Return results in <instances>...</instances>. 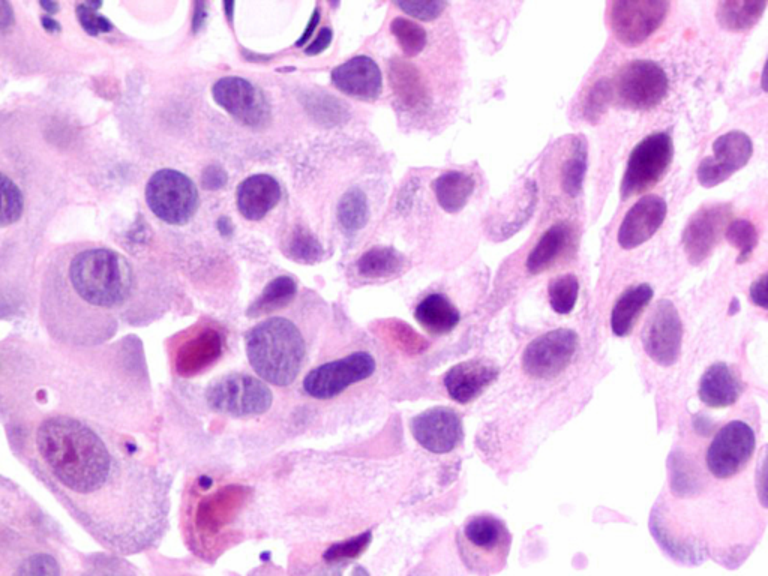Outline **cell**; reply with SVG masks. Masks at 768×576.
I'll list each match as a JSON object with an SVG mask.
<instances>
[{
  "mask_svg": "<svg viewBox=\"0 0 768 576\" xmlns=\"http://www.w3.org/2000/svg\"><path fill=\"white\" fill-rule=\"evenodd\" d=\"M683 323L669 300H660L642 330L645 353L662 366H671L680 356Z\"/></svg>",
  "mask_w": 768,
  "mask_h": 576,
  "instance_id": "obj_14",
  "label": "cell"
},
{
  "mask_svg": "<svg viewBox=\"0 0 768 576\" xmlns=\"http://www.w3.org/2000/svg\"><path fill=\"white\" fill-rule=\"evenodd\" d=\"M369 218L368 198L359 188L350 189L342 195L338 204V221L345 234L351 236L365 227Z\"/></svg>",
  "mask_w": 768,
  "mask_h": 576,
  "instance_id": "obj_32",
  "label": "cell"
},
{
  "mask_svg": "<svg viewBox=\"0 0 768 576\" xmlns=\"http://www.w3.org/2000/svg\"><path fill=\"white\" fill-rule=\"evenodd\" d=\"M222 353V338L212 329L203 330L188 339L176 354V371L185 377L198 374L216 362Z\"/></svg>",
  "mask_w": 768,
  "mask_h": 576,
  "instance_id": "obj_22",
  "label": "cell"
},
{
  "mask_svg": "<svg viewBox=\"0 0 768 576\" xmlns=\"http://www.w3.org/2000/svg\"><path fill=\"white\" fill-rule=\"evenodd\" d=\"M246 356L258 377L273 386H290L305 359L299 327L284 317H270L246 333Z\"/></svg>",
  "mask_w": 768,
  "mask_h": 576,
  "instance_id": "obj_3",
  "label": "cell"
},
{
  "mask_svg": "<svg viewBox=\"0 0 768 576\" xmlns=\"http://www.w3.org/2000/svg\"><path fill=\"white\" fill-rule=\"evenodd\" d=\"M731 216L729 204H711L690 218L683 231V248L690 263L701 264L710 257Z\"/></svg>",
  "mask_w": 768,
  "mask_h": 576,
  "instance_id": "obj_16",
  "label": "cell"
},
{
  "mask_svg": "<svg viewBox=\"0 0 768 576\" xmlns=\"http://www.w3.org/2000/svg\"><path fill=\"white\" fill-rule=\"evenodd\" d=\"M467 543V566L482 576L503 569L510 546L506 525L495 516L480 515L471 518L462 530Z\"/></svg>",
  "mask_w": 768,
  "mask_h": 576,
  "instance_id": "obj_7",
  "label": "cell"
},
{
  "mask_svg": "<svg viewBox=\"0 0 768 576\" xmlns=\"http://www.w3.org/2000/svg\"><path fill=\"white\" fill-rule=\"evenodd\" d=\"M725 236L726 240L738 249L737 263H744V261L749 260L750 255L758 245V233H756L755 225L746 219H737V221L729 224L726 227Z\"/></svg>",
  "mask_w": 768,
  "mask_h": 576,
  "instance_id": "obj_38",
  "label": "cell"
},
{
  "mask_svg": "<svg viewBox=\"0 0 768 576\" xmlns=\"http://www.w3.org/2000/svg\"><path fill=\"white\" fill-rule=\"evenodd\" d=\"M752 140L744 132H726L713 143V156H708L699 164V183L705 188H713L737 173L749 162L752 156Z\"/></svg>",
  "mask_w": 768,
  "mask_h": 576,
  "instance_id": "obj_15",
  "label": "cell"
},
{
  "mask_svg": "<svg viewBox=\"0 0 768 576\" xmlns=\"http://www.w3.org/2000/svg\"><path fill=\"white\" fill-rule=\"evenodd\" d=\"M150 389L134 342L92 348L0 342V426L12 456L116 554L158 542L167 480L143 437Z\"/></svg>",
  "mask_w": 768,
  "mask_h": 576,
  "instance_id": "obj_1",
  "label": "cell"
},
{
  "mask_svg": "<svg viewBox=\"0 0 768 576\" xmlns=\"http://www.w3.org/2000/svg\"><path fill=\"white\" fill-rule=\"evenodd\" d=\"M405 258L389 246H375L366 251L357 261V272L368 279L390 278L398 275L404 267Z\"/></svg>",
  "mask_w": 768,
  "mask_h": 576,
  "instance_id": "obj_30",
  "label": "cell"
},
{
  "mask_svg": "<svg viewBox=\"0 0 768 576\" xmlns=\"http://www.w3.org/2000/svg\"><path fill=\"white\" fill-rule=\"evenodd\" d=\"M287 255L297 263L315 264L323 258L324 249L314 234L297 227L288 239Z\"/></svg>",
  "mask_w": 768,
  "mask_h": 576,
  "instance_id": "obj_35",
  "label": "cell"
},
{
  "mask_svg": "<svg viewBox=\"0 0 768 576\" xmlns=\"http://www.w3.org/2000/svg\"><path fill=\"white\" fill-rule=\"evenodd\" d=\"M750 297L756 305L767 308V276L762 275L758 281L753 282L752 288H750Z\"/></svg>",
  "mask_w": 768,
  "mask_h": 576,
  "instance_id": "obj_46",
  "label": "cell"
},
{
  "mask_svg": "<svg viewBox=\"0 0 768 576\" xmlns=\"http://www.w3.org/2000/svg\"><path fill=\"white\" fill-rule=\"evenodd\" d=\"M134 293V270L123 255L104 246H77L48 266L39 318L54 344L101 347L116 335Z\"/></svg>",
  "mask_w": 768,
  "mask_h": 576,
  "instance_id": "obj_2",
  "label": "cell"
},
{
  "mask_svg": "<svg viewBox=\"0 0 768 576\" xmlns=\"http://www.w3.org/2000/svg\"><path fill=\"white\" fill-rule=\"evenodd\" d=\"M740 380L725 363H714L702 375L699 398L711 408L729 407L740 398Z\"/></svg>",
  "mask_w": 768,
  "mask_h": 576,
  "instance_id": "obj_23",
  "label": "cell"
},
{
  "mask_svg": "<svg viewBox=\"0 0 768 576\" xmlns=\"http://www.w3.org/2000/svg\"><path fill=\"white\" fill-rule=\"evenodd\" d=\"M612 101V86L606 78L597 81L590 92H588L587 98H585L584 104V116L585 119L590 122H597L605 113L608 108L609 102Z\"/></svg>",
  "mask_w": 768,
  "mask_h": 576,
  "instance_id": "obj_40",
  "label": "cell"
},
{
  "mask_svg": "<svg viewBox=\"0 0 768 576\" xmlns=\"http://www.w3.org/2000/svg\"><path fill=\"white\" fill-rule=\"evenodd\" d=\"M375 359L366 351H356L342 359L323 363L306 374L303 390L315 399H332L342 392L371 377Z\"/></svg>",
  "mask_w": 768,
  "mask_h": 576,
  "instance_id": "obj_8",
  "label": "cell"
},
{
  "mask_svg": "<svg viewBox=\"0 0 768 576\" xmlns=\"http://www.w3.org/2000/svg\"><path fill=\"white\" fill-rule=\"evenodd\" d=\"M332 83L345 95L375 101L383 90L380 68L371 57L356 56L332 71Z\"/></svg>",
  "mask_w": 768,
  "mask_h": 576,
  "instance_id": "obj_19",
  "label": "cell"
},
{
  "mask_svg": "<svg viewBox=\"0 0 768 576\" xmlns=\"http://www.w3.org/2000/svg\"><path fill=\"white\" fill-rule=\"evenodd\" d=\"M204 18H206L204 3H198V5H195L194 21H192V29H194V32H198L200 27L203 26Z\"/></svg>",
  "mask_w": 768,
  "mask_h": 576,
  "instance_id": "obj_48",
  "label": "cell"
},
{
  "mask_svg": "<svg viewBox=\"0 0 768 576\" xmlns=\"http://www.w3.org/2000/svg\"><path fill=\"white\" fill-rule=\"evenodd\" d=\"M585 173H587V147L584 141L575 140L569 156L561 165V189L569 197H576L581 192Z\"/></svg>",
  "mask_w": 768,
  "mask_h": 576,
  "instance_id": "obj_33",
  "label": "cell"
},
{
  "mask_svg": "<svg viewBox=\"0 0 768 576\" xmlns=\"http://www.w3.org/2000/svg\"><path fill=\"white\" fill-rule=\"evenodd\" d=\"M668 9L663 0H617L609 5V24L621 44L635 47L659 29Z\"/></svg>",
  "mask_w": 768,
  "mask_h": 576,
  "instance_id": "obj_9",
  "label": "cell"
},
{
  "mask_svg": "<svg viewBox=\"0 0 768 576\" xmlns=\"http://www.w3.org/2000/svg\"><path fill=\"white\" fill-rule=\"evenodd\" d=\"M578 347L573 330L557 329L531 341L522 354V368L542 380L558 377L572 362Z\"/></svg>",
  "mask_w": 768,
  "mask_h": 576,
  "instance_id": "obj_13",
  "label": "cell"
},
{
  "mask_svg": "<svg viewBox=\"0 0 768 576\" xmlns=\"http://www.w3.org/2000/svg\"><path fill=\"white\" fill-rule=\"evenodd\" d=\"M653 297V288L648 284L630 287L621 294L611 314V329L617 336H627L632 332L639 314Z\"/></svg>",
  "mask_w": 768,
  "mask_h": 576,
  "instance_id": "obj_26",
  "label": "cell"
},
{
  "mask_svg": "<svg viewBox=\"0 0 768 576\" xmlns=\"http://www.w3.org/2000/svg\"><path fill=\"white\" fill-rule=\"evenodd\" d=\"M212 96L222 110L249 128H264L272 117L266 95L245 78H221L213 84Z\"/></svg>",
  "mask_w": 768,
  "mask_h": 576,
  "instance_id": "obj_10",
  "label": "cell"
},
{
  "mask_svg": "<svg viewBox=\"0 0 768 576\" xmlns=\"http://www.w3.org/2000/svg\"><path fill=\"white\" fill-rule=\"evenodd\" d=\"M332 36V29H329V27H323V29L318 32L317 38L314 39V42H312L309 47H306L305 53L308 54V56H317V54L323 53V51L329 47L330 42H332Z\"/></svg>",
  "mask_w": 768,
  "mask_h": 576,
  "instance_id": "obj_44",
  "label": "cell"
},
{
  "mask_svg": "<svg viewBox=\"0 0 768 576\" xmlns=\"http://www.w3.org/2000/svg\"><path fill=\"white\" fill-rule=\"evenodd\" d=\"M146 203L153 215L170 225L191 221L200 203L197 186L173 168L156 171L146 185Z\"/></svg>",
  "mask_w": 768,
  "mask_h": 576,
  "instance_id": "obj_4",
  "label": "cell"
},
{
  "mask_svg": "<svg viewBox=\"0 0 768 576\" xmlns=\"http://www.w3.org/2000/svg\"><path fill=\"white\" fill-rule=\"evenodd\" d=\"M390 30L395 35L396 41H398L399 47L404 51L405 56H417L425 48L426 32L419 24L398 17L390 24Z\"/></svg>",
  "mask_w": 768,
  "mask_h": 576,
  "instance_id": "obj_37",
  "label": "cell"
},
{
  "mask_svg": "<svg viewBox=\"0 0 768 576\" xmlns=\"http://www.w3.org/2000/svg\"><path fill=\"white\" fill-rule=\"evenodd\" d=\"M474 183L470 174L462 171H449L441 174L434 183L435 197L438 204L446 210L447 213H456L464 209L465 204L470 200L473 194Z\"/></svg>",
  "mask_w": 768,
  "mask_h": 576,
  "instance_id": "obj_27",
  "label": "cell"
},
{
  "mask_svg": "<svg viewBox=\"0 0 768 576\" xmlns=\"http://www.w3.org/2000/svg\"><path fill=\"white\" fill-rule=\"evenodd\" d=\"M671 135L666 132H656L648 135L641 143L636 144L627 161L626 171L621 180V198L633 197L653 188L663 174L668 170L672 161Z\"/></svg>",
  "mask_w": 768,
  "mask_h": 576,
  "instance_id": "obj_6",
  "label": "cell"
},
{
  "mask_svg": "<svg viewBox=\"0 0 768 576\" xmlns=\"http://www.w3.org/2000/svg\"><path fill=\"white\" fill-rule=\"evenodd\" d=\"M371 540V531H366V533L359 534V536L353 537V539L330 546L324 552L323 558L327 563H341V561L353 560V558L359 557L368 549V546L371 545Z\"/></svg>",
  "mask_w": 768,
  "mask_h": 576,
  "instance_id": "obj_39",
  "label": "cell"
},
{
  "mask_svg": "<svg viewBox=\"0 0 768 576\" xmlns=\"http://www.w3.org/2000/svg\"><path fill=\"white\" fill-rule=\"evenodd\" d=\"M549 303L557 314H569L578 299L579 282L575 275H563L549 284Z\"/></svg>",
  "mask_w": 768,
  "mask_h": 576,
  "instance_id": "obj_36",
  "label": "cell"
},
{
  "mask_svg": "<svg viewBox=\"0 0 768 576\" xmlns=\"http://www.w3.org/2000/svg\"><path fill=\"white\" fill-rule=\"evenodd\" d=\"M498 377L497 366L485 360L458 363L444 375V386L453 401L459 404L476 399Z\"/></svg>",
  "mask_w": 768,
  "mask_h": 576,
  "instance_id": "obj_20",
  "label": "cell"
},
{
  "mask_svg": "<svg viewBox=\"0 0 768 576\" xmlns=\"http://www.w3.org/2000/svg\"><path fill=\"white\" fill-rule=\"evenodd\" d=\"M767 5V0H725L717 5V21L723 29L743 32L758 23Z\"/></svg>",
  "mask_w": 768,
  "mask_h": 576,
  "instance_id": "obj_28",
  "label": "cell"
},
{
  "mask_svg": "<svg viewBox=\"0 0 768 576\" xmlns=\"http://www.w3.org/2000/svg\"><path fill=\"white\" fill-rule=\"evenodd\" d=\"M417 323L431 333L440 336L452 332L459 323V311L443 294H429L414 311Z\"/></svg>",
  "mask_w": 768,
  "mask_h": 576,
  "instance_id": "obj_25",
  "label": "cell"
},
{
  "mask_svg": "<svg viewBox=\"0 0 768 576\" xmlns=\"http://www.w3.org/2000/svg\"><path fill=\"white\" fill-rule=\"evenodd\" d=\"M320 8H315L314 14H312L311 20H309L308 26H306L305 32L302 33V36H300L299 41L296 42L297 47H302V45H305V42L308 41L309 38H311L312 33L315 32V29H317L318 23H320Z\"/></svg>",
  "mask_w": 768,
  "mask_h": 576,
  "instance_id": "obj_47",
  "label": "cell"
},
{
  "mask_svg": "<svg viewBox=\"0 0 768 576\" xmlns=\"http://www.w3.org/2000/svg\"><path fill=\"white\" fill-rule=\"evenodd\" d=\"M755 434L747 423L735 420L723 426L705 455L708 471L716 479H729L743 470L755 450Z\"/></svg>",
  "mask_w": 768,
  "mask_h": 576,
  "instance_id": "obj_11",
  "label": "cell"
},
{
  "mask_svg": "<svg viewBox=\"0 0 768 576\" xmlns=\"http://www.w3.org/2000/svg\"><path fill=\"white\" fill-rule=\"evenodd\" d=\"M411 432L423 449L432 453H449L461 443V417L450 408H429L414 417Z\"/></svg>",
  "mask_w": 768,
  "mask_h": 576,
  "instance_id": "obj_17",
  "label": "cell"
},
{
  "mask_svg": "<svg viewBox=\"0 0 768 576\" xmlns=\"http://www.w3.org/2000/svg\"><path fill=\"white\" fill-rule=\"evenodd\" d=\"M572 242V228L566 222L552 225L540 237L527 258V270L531 275L546 272L563 255Z\"/></svg>",
  "mask_w": 768,
  "mask_h": 576,
  "instance_id": "obj_24",
  "label": "cell"
},
{
  "mask_svg": "<svg viewBox=\"0 0 768 576\" xmlns=\"http://www.w3.org/2000/svg\"><path fill=\"white\" fill-rule=\"evenodd\" d=\"M210 410L234 417L258 416L273 404L272 390L252 375L233 372L213 381L206 390Z\"/></svg>",
  "mask_w": 768,
  "mask_h": 576,
  "instance_id": "obj_5",
  "label": "cell"
},
{
  "mask_svg": "<svg viewBox=\"0 0 768 576\" xmlns=\"http://www.w3.org/2000/svg\"><path fill=\"white\" fill-rule=\"evenodd\" d=\"M665 200L659 195H645L630 207L618 230V243L623 249L642 245L656 234L666 218Z\"/></svg>",
  "mask_w": 768,
  "mask_h": 576,
  "instance_id": "obj_18",
  "label": "cell"
},
{
  "mask_svg": "<svg viewBox=\"0 0 768 576\" xmlns=\"http://www.w3.org/2000/svg\"><path fill=\"white\" fill-rule=\"evenodd\" d=\"M227 180V173L218 165H209L201 176V183L209 191H218V189L224 188L227 185Z\"/></svg>",
  "mask_w": 768,
  "mask_h": 576,
  "instance_id": "obj_43",
  "label": "cell"
},
{
  "mask_svg": "<svg viewBox=\"0 0 768 576\" xmlns=\"http://www.w3.org/2000/svg\"><path fill=\"white\" fill-rule=\"evenodd\" d=\"M77 15L81 26H83L90 35H98V33L110 32L111 30L110 21H108L107 18L102 17V15L96 14L92 9H89V5H78Z\"/></svg>",
  "mask_w": 768,
  "mask_h": 576,
  "instance_id": "obj_42",
  "label": "cell"
},
{
  "mask_svg": "<svg viewBox=\"0 0 768 576\" xmlns=\"http://www.w3.org/2000/svg\"><path fill=\"white\" fill-rule=\"evenodd\" d=\"M281 200V186L269 174H254L237 188V207L243 218L260 221Z\"/></svg>",
  "mask_w": 768,
  "mask_h": 576,
  "instance_id": "obj_21",
  "label": "cell"
},
{
  "mask_svg": "<svg viewBox=\"0 0 768 576\" xmlns=\"http://www.w3.org/2000/svg\"><path fill=\"white\" fill-rule=\"evenodd\" d=\"M617 93L621 104L633 110L656 107L668 93V75L651 60H633L617 75Z\"/></svg>",
  "mask_w": 768,
  "mask_h": 576,
  "instance_id": "obj_12",
  "label": "cell"
},
{
  "mask_svg": "<svg viewBox=\"0 0 768 576\" xmlns=\"http://www.w3.org/2000/svg\"><path fill=\"white\" fill-rule=\"evenodd\" d=\"M395 3L405 14L419 18L422 21L435 20V18L443 14L447 6L446 2H440V0H432V2H401V0H398Z\"/></svg>",
  "mask_w": 768,
  "mask_h": 576,
  "instance_id": "obj_41",
  "label": "cell"
},
{
  "mask_svg": "<svg viewBox=\"0 0 768 576\" xmlns=\"http://www.w3.org/2000/svg\"><path fill=\"white\" fill-rule=\"evenodd\" d=\"M297 294V284L290 276H278L270 281L264 288L263 293L257 297L249 306L246 315L251 318L261 317V315L270 314V312L279 311L287 308Z\"/></svg>",
  "mask_w": 768,
  "mask_h": 576,
  "instance_id": "obj_29",
  "label": "cell"
},
{
  "mask_svg": "<svg viewBox=\"0 0 768 576\" xmlns=\"http://www.w3.org/2000/svg\"><path fill=\"white\" fill-rule=\"evenodd\" d=\"M224 6H225V9H227L228 20L231 21V18H233L234 3L233 2L225 3Z\"/></svg>",
  "mask_w": 768,
  "mask_h": 576,
  "instance_id": "obj_49",
  "label": "cell"
},
{
  "mask_svg": "<svg viewBox=\"0 0 768 576\" xmlns=\"http://www.w3.org/2000/svg\"><path fill=\"white\" fill-rule=\"evenodd\" d=\"M389 75L392 77L396 95L407 107L417 108L426 104V98H428L426 86L414 66L404 62H393Z\"/></svg>",
  "mask_w": 768,
  "mask_h": 576,
  "instance_id": "obj_31",
  "label": "cell"
},
{
  "mask_svg": "<svg viewBox=\"0 0 768 576\" xmlns=\"http://www.w3.org/2000/svg\"><path fill=\"white\" fill-rule=\"evenodd\" d=\"M24 195L17 183L0 171V227L15 224L23 215Z\"/></svg>",
  "mask_w": 768,
  "mask_h": 576,
  "instance_id": "obj_34",
  "label": "cell"
},
{
  "mask_svg": "<svg viewBox=\"0 0 768 576\" xmlns=\"http://www.w3.org/2000/svg\"><path fill=\"white\" fill-rule=\"evenodd\" d=\"M344 563L345 561H342V564H336L321 576H369L365 567L359 566V564Z\"/></svg>",
  "mask_w": 768,
  "mask_h": 576,
  "instance_id": "obj_45",
  "label": "cell"
}]
</instances>
